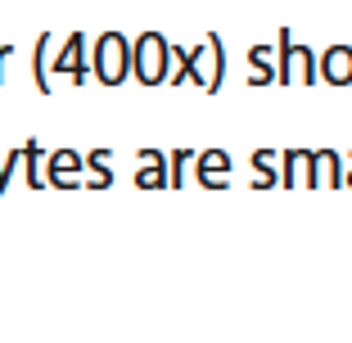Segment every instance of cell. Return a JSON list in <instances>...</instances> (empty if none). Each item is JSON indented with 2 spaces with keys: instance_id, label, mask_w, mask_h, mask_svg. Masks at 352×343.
<instances>
[{
  "instance_id": "obj_2",
  "label": "cell",
  "mask_w": 352,
  "mask_h": 343,
  "mask_svg": "<svg viewBox=\"0 0 352 343\" xmlns=\"http://www.w3.org/2000/svg\"><path fill=\"white\" fill-rule=\"evenodd\" d=\"M104 77H113V82H118V77H122V41H104Z\"/></svg>"
},
{
  "instance_id": "obj_1",
  "label": "cell",
  "mask_w": 352,
  "mask_h": 343,
  "mask_svg": "<svg viewBox=\"0 0 352 343\" xmlns=\"http://www.w3.org/2000/svg\"><path fill=\"white\" fill-rule=\"evenodd\" d=\"M140 59H145V63H140V73H145L149 82H158V77H163V68H158V59H163V45H158V41H145V45H140Z\"/></svg>"
},
{
  "instance_id": "obj_3",
  "label": "cell",
  "mask_w": 352,
  "mask_h": 343,
  "mask_svg": "<svg viewBox=\"0 0 352 343\" xmlns=\"http://www.w3.org/2000/svg\"><path fill=\"white\" fill-rule=\"evenodd\" d=\"M330 63H334L330 73L339 77V82H348V77H352V59H348V54H343V50H339V54H330Z\"/></svg>"
}]
</instances>
